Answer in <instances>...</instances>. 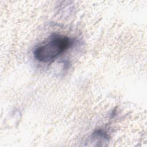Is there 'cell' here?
I'll return each instance as SVG.
<instances>
[{"instance_id": "1", "label": "cell", "mask_w": 147, "mask_h": 147, "mask_svg": "<svg viewBox=\"0 0 147 147\" xmlns=\"http://www.w3.org/2000/svg\"><path fill=\"white\" fill-rule=\"evenodd\" d=\"M73 44L74 41L71 38L53 33L45 42L35 48L33 55L38 61L49 63L70 48Z\"/></svg>"}]
</instances>
